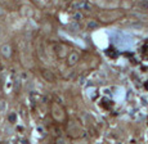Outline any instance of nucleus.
I'll list each match as a JSON object with an SVG mask.
<instances>
[{
    "mask_svg": "<svg viewBox=\"0 0 148 144\" xmlns=\"http://www.w3.org/2000/svg\"><path fill=\"white\" fill-rule=\"evenodd\" d=\"M1 13H3V10H1V8H0V14H1Z\"/></svg>",
    "mask_w": 148,
    "mask_h": 144,
    "instance_id": "1",
    "label": "nucleus"
}]
</instances>
